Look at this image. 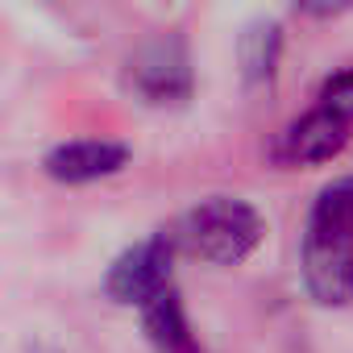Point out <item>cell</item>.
<instances>
[{"label":"cell","mask_w":353,"mask_h":353,"mask_svg":"<svg viewBox=\"0 0 353 353\" xmlns=\"http://www.w3.org/2000/svg\"><path fill=\"white\" fill-rule=\"evenodd\" d=\"M303 287L320 307L353 303V174H341L312 200L299 241Z\"/></svg>","instance_id":"cell-1"},{"label":"cell","mask_w":353,"mask_h":353,"mask_svg":"<svg viewBox=\"0 0 353 353\" xmlns=\"http://www.w3.org/2000/svg\"><path fill=\"white\" fill-rule=\"evenodd\" d=\"M262 233H266V221L250 200H241V196H208V200L192 204L179 221H174L166 241H170L174 254L200 258L208 266H237L258 250Z\"/></svg>","instance_id":"cell-2"},{"label":"cell","mask_w":353,"mask_h":353,"mask_svg":"<svg viewBox=\"0 0 353 353\" xmlns=\"http://www.w3.org/2000/svg\"><path fill=\"white\" fill-rule=\"evenodd\" d=\"M121 83L133 100L150 104V108H174L188 104L196 92V71H192V54L188 42L179 34H158L150 42H141L121 71Z\"/></svg>","instance_id":"cell-3"},{"label":"cell","mask_w":353,"mask_h":353,"mask_svg":"<svg viewBox=\"0 0 353 353\" xmlns=\"http://www.w3.org/2000/svg\"><path fill=\"white\" fill-rule=\"evenodd\" d=\"M170 274H174V250L166 233H154L112 258V266L104 270V295L125 307H145L154 295L174 287Z\"/></svg>","instance_id":"cell-4"},{"label":"cell","mask_w":353,"mask_h":353,"mask_svg":"<svg viewBox=\"0 0 353 353\" xmlns=\"http://www.w3.org/2000/svg\"><path fill=\"white\" fill-rule=\"evenodd\" d=\"M129 166V145L125 141H108V137H75V141H59L54 150H46L42 170L54 183L79 188V183H96V179H112Z\"/></svg>","instance_id":"cell-5"},{"label":"cell","mask_w":353,"mask_h":353,"mask_svg":"<svg viewBox=\"0 0 353 353\" xmlns=\"http://www.w3.org/2000/svg\"><path fill=\"white\" fill-rule=\"evenodd\" d=\"M349 141V121H341L328 108H307L303 117H295L279 141H274V158L283 166H320L328 158H336Z\"/></svg>","instance_id":"cell-6"},{"label":"cell","mask_w":353,"mask_h":353,"mask_svg":"<svg viewBox=\"0 0 353 353\" xmlns=\"http://www.w3.org/2000/svg\"><path fill=\"white\" fill-rule=\"evenodd\" d=\"M141 328H145V336H150V345L158 353H200L188 307H183V299H179L174 287H166L162 295H154L141 307Z\"/></svg>","instance_id":"cell-7"},{"label":"cell","mask_w":353,"mask_h":353,"mask_svg":"<svg viewBox=\"0 0 353 353\" xmlns=\"http://www.w3.org/2000/svg\"><path fill=\"white\" fill-rule=\"evenodd\" d=\"M279 59H283V26L274 17H258L241 30L237 38V63H241V75L245 83H270L274 71H279Z\"/></svg>","instance_id":"cell-8"},{"label":"cell","mask_w":353,"mask_h":353,"mask_svg":"<svg viewBox=\"0 0 353 353\" xmlns=\"http://www.w3.org/2000/svg\"><path fill=\"white\" fill-rule=\"evenodd\" d=\"M320 108H328V112H336L341 121H353V67H345V71H332L324 83H320Z\"/></svg>","instance_id":"cell-9"}]
</instances>
